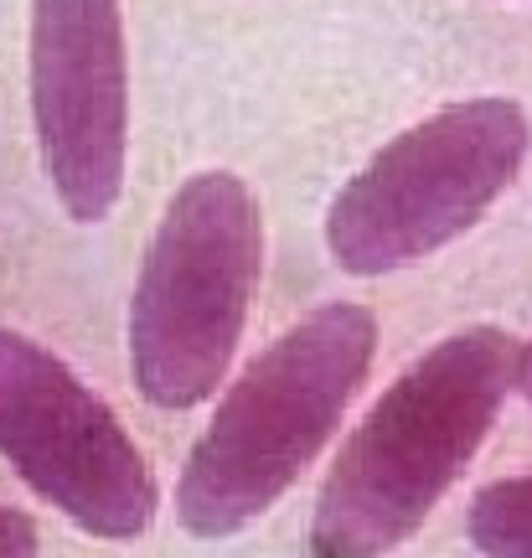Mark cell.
Instances as JSON below:
<instances>
[{
	"label": "cell",
	"instance_id": "1",
	"mask_svg": "<svg viewBox=\"0 0 532 558\" xmlns=\"http://www.w3.org/2000/svg\"><path fill=\"white\" fill-rule=\"evenodd\" d=\"M517 373L501 326L424 347L341 439L311 512V558H388L434 518L492 439Z\"/></svg>",
	"mask_w": 532,
	"mask_h": 558
},
{
	"label": "cell",
	"instance_id": "2",
	"mask_svg": "<svg viewBox=\"0 0 532 558\" xmlns=\"http://www.w3.org/2000/svg\"><path fill=\"white\" fill-rule=\"evenodd\" d=\"M377 357V316L356 300L316 305L285 326L192 439L177 476V522L192 538H233L295 486L362 393Z\"/></svg>",
	"mask_w": 532,
	"mask_h": 558
},
{
	"label": "cell",
	"instance_id": "3",
	"mask_svg": "<svg viewBox=\"0 0 532 558\" xmlns=\"http://www.w3.org/2000/svg\"><path fill=\"white\" fill-rule=\"evenodd\" d=\"M264 279V207L238 171L171 192L130 295V373L145 403L197 409L228 383Z\"/></svg>",
	"mask_w": 532,
	"mask_h": 558
},
{
	"label": "cell",
	"instance_id": "4",
	"mask_svg": "<svg viewBox=\"0 0 532 558\" xmlns=\"http://www.w3.org/2000/svg\"><path fill=\"white\" fill-rule=\"evenodd\" d=\"M528 156L532 120L517 99L475 94L439 104L347 177L326 207V254L352 279L414 269L492 218Z\"/></svg>",
	"mask_w": 532,
	"mask_h": 558
},
{
	"label": "cell",
	"instance_id": "5",
	"mask_svg": "<svg viewBox=\"0 0 532 558\" xmlns=\"http://www.w3.org/2000/svg\"><path fill=\"white\" fill-rule=\"evenodd\" d=\"M0 460L52 512L109 543L156 522V471L119 414L41 341L0 326Z\"/></svg>",
	"mask_w": 532,
	"mask_h": 558
},
{
	"label": "cell",
	"instance_id": "6",
	"mask_svg": "<svg viewBox=\"0 0 532 558\" xmlns=\"http://www.w3.org/2000/svg\"><path fill=\"white\" fill-rule=\"evenodd\" d=\"M32 124L41 177L83 228L124 197L130 47L119 0H32Z\"/></svg>",
	"mask_w": 532,
	"mask_h": 558
},
{
	"label": "cell",
	"instance_id": "7",
	"mask_svg": "<svg viewBox=\"0 0 532 558\" xmlns=\"http://www.w3.org/2000/svg\"><path fill=\"white\" fill-rule=\"evenodd\" d=\"M466 533L486 558H532V476H501L466 507Z\"/></svg>",
	"mask_w": 532,
	"mask_h": 558
},
{
	"label": "cell",
	"instance_id": "8",
	"mask_svg": "<svg viewBox=\"0 0 532 558\" xmlns=\"http://www.w3.org/2000/svg\"><path fill=\"white\" fill-rule=\"evenodd\" d=\"M37 554H41L37 522L16 512V507H0V558H37Z\"/></svg>",
	"mask_w": 532,
	"mask_h": 558
},
{
	"label": "cell",
	"instance_id": "9",
	"mask_svg": "<svg viewBox=\"0 0 532 558\" xmlns=\"http://www.w3.org/2000/svg\"><path fill=\"white\" fill-rule=\"evenodd\" d=\"M512 388L522 393V403L532 409V341L517 347V373H512Z\"/></svg>",
	"mask_w": 532,
	"mask_h": 558
}]
</instances>
